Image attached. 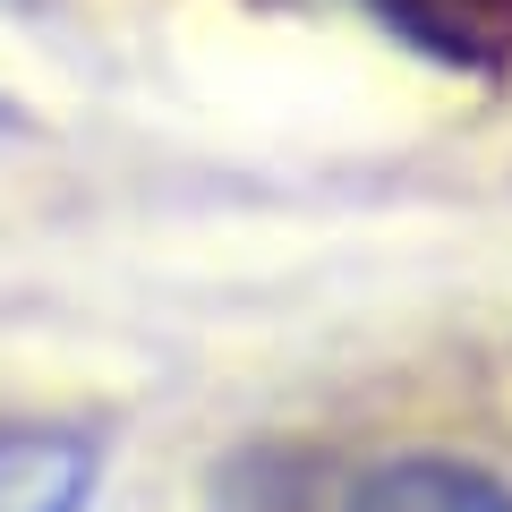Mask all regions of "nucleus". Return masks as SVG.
I'll use <instances>...</instances> for the list:
<instances>
[{
    "label": "nucleus",
    "mask_w": 512,
    "mask_h": 512,
    "mask_svg": "<svg viewBox=\"0 0 512 512\" xmlns=\"http://www.w3.org/2000/svg\"><path fill=\"white\" fill-rule=\"evenodd\" d=\"M333 512H512V478L461 453H384L342 487Z\"/></svg>",
    "instance_id": "nucleus-3"
},
{
    "label": "nucleus",
    "mask_w": 512,
    "mask_h": 512,
    "mask_svg": "<svg viewBox=\"0 0 512 512\" xmlns=\"http://www.w3.org/2000/svg\"><path fill=\"white\" fill-rule=\"evenodd\" d=\"M214 512H325L316 504V470L291 453H248L214 487Z\"/></svg>",
    "instance_id": "nucleus-4"
},
{
    "label": "nucleus",
    "mask_w": 512,
    "mask_h": 512,
    "mask_svg": "<svg viewBox=\"0 0 512 512\" xmlns=\"http://www.w3.org/2000/svg\"><path fill=\"white\" fill-rule=\"evenodd\" d=\"M9 128H18V111H9V103H0V137H9Z\"/></svg>",
    "instance_id": "nucleus-5"
},
{
    "label": "nucleus",
    "mask_w": 512,
    "mask_h": 512,
    "mask_svg": "<svg viewBox=\"0 0 512 512\" xmlns=\"http://www.w3.org/2000/svg\"><path fill=\"white\" fill-rule=\"evenodd\" d=\"M103 487V444L60 419L0 427V512H86Z\"/></svg>",
    "instance_id": "nucleus-2"
},
{
    "label": "nucleus",
    "mask_w": 512,
    "mask_h": 512,
    "mask_svg": "<svg viewBox=\"0 0 512 512\" xmlns=\"http://www.w3.org/2000/svg\"><path fill=\"white\" fill-rule=\"evenodd\" d=\"M402 52L436 60L453 77H504L512 69V0H359Z\"/></svg>",
    "instance_id": "nucleus-1"
}]
</instances>
